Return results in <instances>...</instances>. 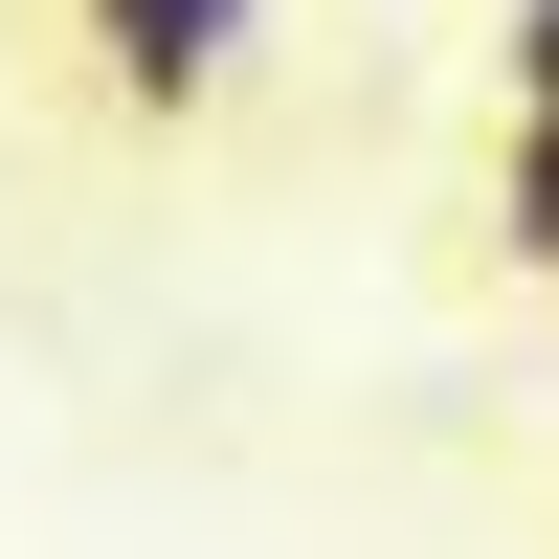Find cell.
<instances>
[{
    "mask_svg": "<svg viewBox=\"0 0 559 559\" xmlns=\"http://www.w3.org/2000/svg\"><path fill=\"white\" fill-rule=\"evenodd\" d=\"M492 90H515V112H559V0H515V23H492Z\"/></svg>",
    "mask_w": 559,
    "mask_h": 559,
    "instance_id": "3957f363",
    "label": "cell"
},
{
    "mask_svg": "<svg viewBox=\"0 0 559 559\" xmlns=\"http://www.w3.org/2000/svg\"><path fill=\"white\" fill-rule=\"evenodd\" d=\"M492 247L559 269V112H515V157H492Z\"/></svg>",
    "mask_w": 559,
    "mask_h": 559,
    "instance_id": "7a4b0ae2",
    "label": "cell"
},
{
    "mask_svg": "<svg viewBox=\"0 0 559 559\" xmlns=\"http://www.w3.org/2000/svg\"><path fill=\"white\" fill-rule=\"evenodd\" d=\"M68 23H90V68H112V112H224V68H247V23H269V0H68Z\"/></svg>",
    "mask_w": 559,
    "mask_h": 559,
    "instance_id": "6da1fadb",
    "label": "cell"
}]
</instances>
